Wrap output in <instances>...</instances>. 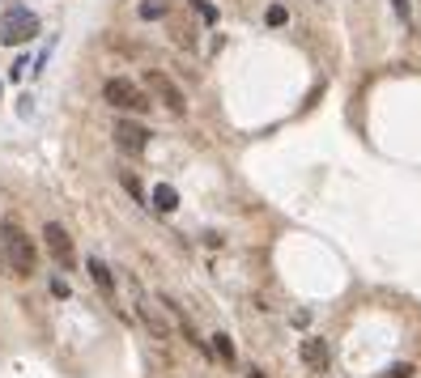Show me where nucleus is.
Listing matches in <instances>:
<instances>
[{
  "instance_id": "f257e3e1",
  "label": "nucleus",
  "mask_w": 421,
  "mask_h": 378,
  "mask_svg": "<svg viewBox=\"0 0 421 378\" xmlns=\"http://www.w3.org/2000/svg\"><path fill=\"white\" fill-rule=\"evenodd\" d=\"M0 247H5V259H9V268L17 277H30L34 272V263H38V251H34V242H30V234L9 217L5 226H0Z\"/></svg>"
},
{
  "instance_id": "f03ea898",
  "label": "nucleus",
  "mask_w": 421,
  "mask_h": 378,
  "mask_svg": "<svg viewBox=\"0 0 421 378\" xmlns=\"http://www.w3.org/2000/svg\"><path fill=\"white\" fill-rule=\"evenodd\" d=\"M102 98H107L115 111H136V115H145L149 106H153V98L136 81H128V77H111L107 85H102Z\"/></svg>"
},
{
  "instance_id": "7ed1b4c3",
  "label": "nucleus",
  "mask_w": 421,
  "mask_h": 378,
  "mask_svg": "<svg viewBox=\"0 0 421 378\" xmlns=\"http://www.w3.org/2000/svg\"><path fill=\"white\" fill-rule=\"evenodd\" d=\"M38 34V17L30 9H9L5 17H0V43L5 47H22Z\"/></svg>"
},
{
  "instance_id": "20e7f679",
  "label": "nucleus",
  "mask_w": 421,
  "mask_h": 378,
  "mask_svg": "<svg viewBox=\"0 0 421 378\" xmlns=\"http://www.w3.org/2000/svg\"><path fill=\"white\" fill-rule=\"evenodd\" d=\"M145 85H149V94H153L157 102H162L171 115H183V111H187V98H183V89H179V85H175L166 73L149 68V73H145Z\"/></svg>"
},
{
  "instance_id": "39448f33",
  "label": "nucleus",
  "mask_w": 421,
  "mask_h": 378,
  "mask_svg": "<svg viewBox=\"0 0 421 378\" xmlns=\"http://www.w3.org/2000/svg\"><path fill=\"white\" fill-rule=\"evenodd\" d=\"M43 238H47V251H51V259H56L60 268H73V263H77L73 238H69V230H64L60 221H47V226H43Z\"/></svg>"
},
{
  "instance_id": "423d86ee",
  "label": "nucleus",
  "mask_w": 421,
  "mask_h": 378,
  "mask_svg": "<svg viewBox=\"0 0 421 378\" xmlns=\"http://www.w3.org/2000/svg\"><path fill=\"white\" fill-rule=\"evenodd\" d=\"M136 314H141L145 328L153 332V340H171V323H166V314H162L157 302H149L145 293H136Z\"/></svg>"
},
{
  "instance_id": "0eeeda50",
  "label": "nucleus",
  "mask_w": 421,
  "mask_h": 378,
  "mask_svg": "<svg viewBox=\"0 0 421 378\" xmlns=\"http://www.w3.org/2000/svg\"><path fill=\"white\" fill-rule=\"evenodd\" d=\"M115 145H120L124 153H145L149 128H145V124H132V119H115Z\"/></svg>"
},
{
  "instance_id": "6e6552de",
  "label": "nucleus",
  "mask_w": 421,
  "mask_h": 378,
  "mask_svg": "<svg viewBox=\"0 0 421 378\" xmlns=\"http://www.w3.org/2000/svg\"><path fill=\"white\" fill-rule=\"evenodd\" d=\"M298 353H302V365H306L311 374H324L328 361H332V357H328V344H324L320 336H306V340L298 344Z\"/></svg>"
},
{
  "instance_id": "1a4fd4ad",
  "label": "nucleus",
  "mask_w": 421,
  "mask_h": 378,
  "mask_svg": "<svg viewBox=\"0 0 421 378\" xmlns=\"http://www.w3.org/2000/svg\"><path fill=\"white\" fill-rule=\"evenodd\" d=\"M85 272H90V281H94L102 293H107V298H115V277H111V268L102 263L98 255H94V259H85Z\"/></svg>"
},
{
  "instance_id": "9d476101",
  "label": "nucleus",
  "mask_w": 421,
  "mask_h": 378,
  "mask_svg": "<svg viewBox=\"0 0 421 378\" xmlns=\"http://www.w3.org/2000/svg\"><path fill=\"white\" fill-rule=\"evenodd\" d=\"M149 204H153L157 212H175V208H179V191H175L171 183H157L153 196H149Z\"/></svg>"
},
{
  "instance_id": "9b49d317",
  "label": "nucleus",
  "mask_w": 421,
  "mask_h": 378,
  "mask_svg": "<svg viewBox=\"0 0 421 378\" xmlns=\"http://www.w3.org/2000/svg\"><path fill=\"white\" fill-rule=\"evenodd\" d=\"M213 353H217L226 365H234V340H230L226 332H217V336H213Z\"/></svg>"
},
{
  "instance_id": "f8f14e48",
  "label": "nucleus",
  "mask_w": 421,
  "mask_h": 378,
  "mask_svg": "<svg viewBox=\"0 0 421 378\" xmlns=\"http://www.w3.org/2000/svg\"><path fill=\"white\" fill-rule=\"evenodd\" d=\"M141 17H145V22L166 17V0H145V5H141Z\"/></svg>"
},
{
  "instance_id": "ddd939ff",
  "label": "nucleus",
  "mask_w": 421,
  "mask_h": 378,
  "mask_svg": "<svg viewBox=\"0 0 421 378\" xmlns=\"http://www.w3.org/2000/svg\"><path fill=\"white\" fill-rule=\"evenodd\" d=\"M120 183L128 187V196H132V200H145V187H141V179H136V175H128V170H124V175H120Z\"/></svg>"
},
{
  "instance_id": "4468645a",
  "label": "nucleus",
  "mask_w": 421,
  "mask_h": 378,
  "mask_svg": "<svg viewBox=\"0 0 421 378\" xmlns=\"http://www.w3.org/2000/svg\"><path fill=\"white\" fill-rule=\"evenodd\" d=\"M192 9H196V13H200V17H204L208 26H217V9L208 5V0H192Z\"/></svg>"
},
{
  "instance_id": "2eb2a0df",
  "label": "nucleus",
  "mask_w": 421,
  "mask_h": 378,
  "mask_svg": "<svg viewBox=\"0 0 421 378\" xmlns=\"http://www.w3.org/2000/svg\"><path fill=\"white\" fill-rule=\"evenodd\" d=\"M264 22H269V26H285V22H290V13H285V5H269V13H264Z\"/></svg>"
},
{
  "instance_id": "dca6fc26",
  "label": "nucleus",
  "mask_w": 421,
  "mask_h": 378,
  "mask_svg": "<svg viewBox=\"0 0 421 378\" xmlns=\"http://www.w3.org/2000/svg\"><path fill=\"white\" fill-rule=\"evenodd\" d=\"M392 13H396L400 22H408V17H413V0H392Z\"/></svg>"
},
{
  "instance_id": "f3484780",
  "label": "nucleus",
  "mask_w": 421,
  "mask_h": 378,
  "mask_svg": "<svg viewBox=\"0 0 421 378\" xmlns=\"http://www.w3.org/2000/svg\"><path fill=\"white\" fill-rule=\"evenodd\" d=\"M413 374H417V370H413L408 361H400V365H392V370H387V378H413Z\"/></svg>"
},
{
  "instance_id": "a211bd4d",
  "label": "nucleus",
  "mask_w": 421,
  "mask_h": 378,
  "mask_svg": "<svg viewBox=\"0 0 421 378\" xmlns=\"http://www.w3.org/2000/svg\"><path fill=\"white\" fill-rule=\"evenodd\" d=\"M26 68H30V64H26V60H17V64H13V73H9V77H13V81H22V77H26Z\"/></svg>"
},
{
  "instance_id": "6ab92c4d",
  "label": "nucleus",
  "mask_w": 421,
  "mask_h": 378,
  "mask_svg": "<svg viewBox=\"0 0 421 378\" xmlns=\"http://www.w3.org/2000/svg\"><path fill=\"white\" fill-rule=\"evenodd\" d=\"M251 378H264V374H259V370H251Z\"/></svg>"
},
{
  "instance_id": "aec40b11",
  "label": "nucleus",
  "mask_w": 421,
  "mask_h": 378,
  "mask_svg": "<svg viewBox=\"0 0 421 378\" xmlns=\"http://www.w3.org/2000/svg\"><path fill=\"white\" fill-rule=\"evenodd\" d=\"M0 89H5V85H0Z\"/></svg>"
}]
</instances>
